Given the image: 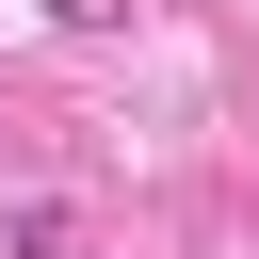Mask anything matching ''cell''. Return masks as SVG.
Masks as SVG:
<instances>
[{
	"label": "cell",
	"instance_id": "2",
	"mask_svg": "<svg viewBox=\"0 0 259 259\" xmlns=\"http://www.w3.org/2000/svg\"><path fill=\"white\" fill-rule=\"evenodd\" d=\"M49 32H130V0H32Z\"/></svg>",
	"mask_w": 259,
	"mask_h": 259
},
{
	"label": "cell",
	"instance_id": "1",
	"mask_svg": "<svg viewBox=\"0 0 259 259\" xmlns=\"http://www.w3.org/2000/svg\"><path fill=\"white\" fill-rule=\"evenodd\" d=\"M65 243H81L65 210H16V227H0V259H65Z\"/></svg>",
	"mask_w": 259,
	"mask_h": 259
}]
</instances>
